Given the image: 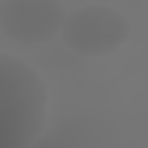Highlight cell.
<instances>
[{"label":"cell","instance_id":"obj_3","mask_svg":"<svg viewBox=\"0 0 148 148\" xmlns=\"http://www.w3.org/2000/svg\"><path fill=\"white\" fill-rule=\"evenodd\" d=\"M66 14L59 0H2L0 33L19 45L44 44L63 30Z\"/></svg>","mask_w":148,"mask_h":148},{"label":"cell","instance_id":"obj_1","mask_svg":"<svg viewBox=\"0 0 148 148\" xmlns=\"http://www.w3.org/2000/svg\"><path fill=\"white\" fill-rule=\"evenodd\" d=\"M47 89L23 59L0 54V148H23L44 127Z\"/></svg>","mask_w":148,"mask_h":148},{"label":"cell","instance_id":"obj_2","mask_svg":"<svg viewBox=\"0 0 148 148\" xmlns=\"http://www.w3.org/2000/svg\"><path fill=\"white\" fill-rule=\"evenodd\" d=\"M61 35L75 54L105 58L115 54L129 40L131 25L115 7L89 4L66 14Z\"/></svg>","mask_w":148,"mask_h":148}]
</instances>
